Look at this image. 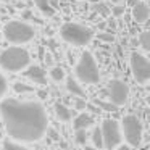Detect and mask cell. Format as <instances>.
Wrapping results in <instances>:
<instances>
[{
    "instance_id": "1",
    "label": "cell",
    "mask_w": 150,
    "mask_h": 150,
    "mask_svg": "<svg viewBox=\"0 0 150 150\" xmlns=\"http://www.w3.org/2000/svg\"><path fill=\"white\" fill-rule=\"evenodd\" d=\"M0 115L10 137L23 142H36L47 131L45 110L37 102L5 98L0 102Z\"/></svg>"
},
{
    "instance_id": "2",
    "label": "cell",
    "mask_w": 150,
    "mask_h": 150,
    "mask_svg": "<svg viewBox=\"0 0 150 150\" xmlns=\"http://www.w3.org/2000/svg\"><path fill=\"white\" fill-rule=\"evenodd\" d=\"M29 60L31 57L28 50L21 49V47H8L0 53V66L11 73L21 71L23 68H26L29 65Z\"/></svg>"
},
{
    "instance_id": "3",
    "label": "cell",
    "mask_w": 150,
    "mask_h": 150,
    "mask_svg": "<svg viewBox=\"0 0 150 150\" xmlns=\"http://www.w3.org/2000/svg\"><path fill=\"white\" fill-rule=\"evenodd\" d=\"M76 78L79 81L86 82V84H95L100 79V73H98V66L95 63L92 53L84 52L79 58L78 65H76Z\"/></svg>"
},
{
    "instance_id": "4",
    "label": "cell",
    "mask_w": 150,
    "mask_h": 150,
    "mask_svg": "<svg viewBox=\"0 0 150 150\" xmlns=\"http://www.w3.org/2000/svg\"><path fill=\"white\" fill-rule=\"evenodd\" d=\"M60 34H62V37L66 42L73 44V45H87L91 42L92 36H94L92 29L82 26V24H78V23L63 24Z\"/></svg>"
},
{
    "instance_id": "5",
    "label": "cell",
    "mask_w": 150,
    "mask_h": 150,
    "mask_svg": "<svg viewBox=\"0 0 150 150\" xmlns=\"http://www.w3.org/2000/svg\"><path fill=\"white\" fill-rule=\"evenodd\" d=\"M5 37L13 44H24L29 42L34 37V29L28 23L23 21H10L5 24Z\"/></svg>"
},
{
    "instance_id": "6",
    "label": "cell",
    "mask_w": 150,
    "mask_h": 150,
    "mask_svg": "<svg viewBox=\"0 0 150 150\" xmlns=\"http://www.w3.org/2000/svg\"><path fill=\"white\" fill-rule=\"evenodd\" d=\"M123 131H124V137L126 142L132 147H139L142 142V123L139 121V118L134 115H126L123 118Z\"/></svg>"
},
{
    "instance_id": "7",
    "label": "cell",
    "mask_w": 150,
    "mask_h": 150,
    "mask_svg": "<svg viewBox=\"0 0 150 150\" xmlns=\"http://www.w3.org/2000/svg\"><path fill=\"white\" fill-rule=\"evenodd\" d=\"M102 140H103V147L108 150L115 149L120 145L121 142V131H120V124L115 120H105L102 123Z\"/></svg>"
},
{
    "instance_id": "8",
    "label": "cell",
    "mask_w": 150,
    "mask_h": 150,
    "mask_svg": "<svg viewBox=\"0 0 150 150\" xmlns=\"http://www.w3.org/2000/svg\"><path fill=\"white\" fill-rule=\"evenodd\" d=\"M131 71L139 84H145L150 79V62L144 55L134 52L131 55Z\"/></svg>"
},
{
    "instance_id": "9",
    "label": "cell",
    "mask_w": 150,
    "mask_h": 150,
    "mask_svg": "<svg viewBox=\"0 0 150 150\" xmlns=\"http://www.w3.org/2000/svg\"><path fill=\"white\" fill-rule=\"evenodd\" d=\"M129 95V87L124 84L123 81H111L108 86V97H110L111 103H115L116 107L124 105Z\"/></svg>"
},
{
    "instance_id": "10",
    "label": "cell",
    "mask_w": 150,
    "mask_h": 150,
    "mask_svg": "<svg viewBox=\"0 0 150 150\" xmlns=\"http://www.w3.org/2000/svg\"><path fill=\"white\" fill-rule=\"evenodd\" d=\"M26 78H29L31 81H34L36 84H40V86H45L47 84V76H45V71H44L40 66H29L26 71Z\"/></svg>"
},
{
    "instance_id": "11",
    "label": "cell",
    "mask_w": 150,
    "mask_h": 150,
    "mask_svg": "<svg viewBox=\"0 0 150 150\" xmlns=\"http://www.w3.org/2000/svg\"><path fill=\"white\" fill-rule=\"evenodd\" d=\"M149 16H150V10H149V7H147V4L137 2V4L132 7L134 21H137V23H145V21L149 20Z\"/></svg>"
},
{
    "instance_id": "12",
    "label": "cell",
    "mask_w": 150,
    "mask_h": 150,
    "mask_svg": "<svg viewBox=\"0 0 150 150\" xmlns=\"http://www.w3.org/2000/svg\"><path fill=\"white\" fill-rule=\"evenodd\" d=\"M94 124V118L87 113H79L74 118V129H86Z\"/></svg>"
},
{
    "instance_id": "13",
    "label": "cell",
    "mask_w": 150,
    "mask_h": 150,
    "mask_svg": "<svg viewBox=\"0 0 150 150\" xmlns=\"http://www.w3.org/2000/svg\"><path fill=\"white\" fill-rule=\"evenodd\" d=\"M66 89H68L73 95H76V97H84L86 95V92L82 91V87L79 86V82L76 81L73 76H68V78H66Z\"/></svg>"
},
{
    "instance_id": "14",
    "label": "cell",
    "mask_w": 150,
    "mask_h": 150,
    "mask_svg": "<svg viewBox=\"0 0 150 150\" xmlns=\"http://www.w3.org/2000/svg\"><path fill=\"white\" fill-rule=\"evenodd\" d=\"M55 113H57V118H58L60 121H69L71 120V110H69L68 107H65L63 103H55Z\"/></svg>"
},
{
    "instance_id": "15",
    "label": "cell",
    "mask_w": 150,
    "mask_h": 150,
    "mask_svg": "<svg viewBox=\"0 0 150 150\" xmlns=\"http://www.w3.org/2000/svg\"><path fill=\"white\" fill-rule=\"evenodd\" d=\"M34 4L37 5V8H39L42 13L49 15V16H52V15L55 13V10H53L52 4H50V0H34Z\"/></svg>"
},
{
    "instance_id": "16",
    "label": "cell",
    "mask_w": 150,
    "mask_h": 150,
    "mask_svg": "<svg viewBox=\"0 0 150 150\" xmlns=\"http://www.w3.org/2000/svg\"><path fill=\"white\" fill-rule=\"evenodd\" d=\"M92 144H94L95 149H103V140H102V131L100 127H95L94 131H92Z\"/></svg>"
},
{
    "instance_id": "17",
    "label": "cell",
    "mask_w": 150,
    "mask_h": 150,
    "mask_svg": "<svg viewBox=\"0 0 150 150\" xmlns=\"http://www.w3.org/2000/svg\"><path fill=\"white\" fill-rule=\"evenodd\" d=\"M50 78H52L55 82H62L63 79H65V71H63V68H60V66L52 68V71H50Z\"/></svg>"
},
{
    "instance_id": "18",
    "label": "cell",
    "mask_w": 150,
    "mask_h": 150,
    "mask_svg": "<svg viewBox=\"0 0 150 150\" xmlns=\"http://www.w3.org/2000/svg\"><path fill=\"white\" fill-rule=\"evenodd\" d=\"M139 40H140V45H142L144 50H150V33L145 31L139 36Z\"/></svg>"
},
{
    "instance_id": "19",
    "label": "cell",
    "mask_w": 150,
    "mask_h": 150,
    "mask_svg": "<svg viewBox=\"0 0 150 150\" xmlns=\"http://www.w3.org/2000/svg\"><path fill=\"white\" fill-rule=\"evenodd\" d=\"M13 91H16V92H33L34 91V87H31V86H28V84H23V82H15L13 84Z\"/></svg>"
},
{
    "instance_id": "20",
    "label": "cell",
    "mask_w": 150,
    "mask_h": 150,
    "mask_svg": "<svg viewBox=\"0 0 150 150\" xmlns=\"http://www.w3.org/2000/svg\"><path fill=\"white\" fill-rule=\"evenodd\" d=\"M86 140H87V132H86V129H76V142H78L79 145H84Z\"/></svg>"
},
{
    "instance_id": "21",
    "label": "cell",
    "mask_w": 150,
    "mask_h": 150,
    "mask_svg": "<svg viewBox=\"0 0 150 150\" xmlns=\"http://www.w3.org/2000/svg\"><path fill=\"white\" fill-rule=\"evenodd\" d=\"M2 150H28V149H24V147L18 145L15 142H10V140H5L4 145H2Z\"/></svg>"
},
{
    "instance_id": "22",
    "label": "cell",
    "mask_w": 150,
    "mask_h": 150,
    "mask_svg": "<svg viewBox=\"0 0 150 150\" xmlns=\"http://www.w3.org/2000/svg\"><path fill=\"white\" fill-rule=\"evenodd\" d=\"M95 103H98V107H102L107 111H116V108H118L115 103H108V102H103V100H97Z\"/></svg>"
},
{
    "instance_id": "23",
    "label": "cell",
    "mask_w": 150,
    "mask_h": 150,
    "mask_svg": "<svg viewBox=\"0 0 150 150\" xmlns=\"http://www.w3.org/2000/svg\"><path fill=\"white\" fill-rule=\"evenodd\" d=\"M94 10H95V11H98V13H100L102 16H108V15H110V10H108V7H107V5H103V4L94 5Z\"/></svg>"
},
{
    "instance_id": "24",
    "label": "cell",
    "mask_w": 150,
    "mask_h": 150,
    "mask_svg": "<svg viewBox=\"0 0 150 150\" xmlns=\"http://www.w3.org/2000/svg\"><path fill=\"white\" fill-rule=\"evenodd\" d=\"M98 39L105 40V42H113L115 36H113V34H108V33H98Z\"/></svg>"
},
{
    "instance_id": "25",
    "label": "cell",
    "mask_w": 150,
    "mask_h": 150,
    "mask_svg": "<svg viewBox=\"0 0 150 150\" xmlns=\"http://www.w3.org/2000/svg\"><path fill=\"white\" fill-rule=\"evenodd\" d=\"M5 91H7V81H5L4 76L0 74V97L5 94Z\"/></svg>"
},
{
    "instance_id": "26",
    "label": "cell",
    "mask_w": 150,
    "mask_h": 150,
    "mask_svg": "<svg viewBox=\"0 0 150 150\" xmlns=\"http://www.w3.org/2000/svg\"><path fill=\"white\" fill-rule=\"evenodd\" d=\"M74 103H76V105H74V107H76V108H78V110H84V108H86V107H87V105H86V100H82V97H79V98H78V100H76V102H74Z\"/></svg>"
},
{
    "instance_id": "27",
    "label": "cell",
    "mask_w": 150,
    "mask_h": 150,
    "mask_svg": "<svg viewBox=\"0 0 150 150\" xmlns=\"http://www.w3.org/2000/svg\"><path fill=\"white\" fill-rule=\"evenodd\" d=\"M111 13H113V16L120 18L121 15L124 13V7H115V8H113V11H111Z\"/></svg>"
},
{
    "instance_id": "28",
    "label": "cell",
    "mask_w": 150,
    "mask_h": 150,
    "mask_svg": "<svg viewBox=\"0 0 150 150\" xmlns=\"http://www.w3.org/2000/svg\"><path fill=\"white\" fill-rule=\"evenodd\" d=\"M45 132H49V136L52 137V139H55V140H60V136L57 134V131L55 129H52V127H47V131Z\"/></svg>"
},
{
    "instance_id": "29",
    "label": "cell",
    "mask_w": 150,
    "mask_h": 150,
    "mask_svg": "<svg viewBox=\"0 0 150 150\" xmlns=\"http://www.w3.org/2000/svg\"><path fill=\"white\" fill-rule=\"evenodd\" d=\"M39 95H40L42 98H45V97H47V92H45V91H40V92H39Z\"/></svg>"
},
{
    "instance_id": "30",
    "label": "cell",
    "mask_w": 150,
    "mask_h": 150,
    "mask_svg": "<svg viewBox=\"0 0 150 150\" xmlns=\"http://www.w3.org/2000/svg\"><path fill=\"white\" fill-rule=\"evenodd\" d=\"M118 150H131L129 147H126V145H120L118 147Z\"/></svg>"
},
{
    "instance_id": "31",
    "label": "cell",
    "mask_w": 150,
    "mask_h": 150,
    "mask_svg": "<svg viewBox=\"0 0 150 150\" xmlns=\"http://www.w3.org/2000/svg\"><path fill=\"white\" fill-rule=\"evenodd\" d=\"M129 4H131V5H132V7H134V5L137 4V0H129Z\"/></svg>"
},
{
    "instance_id": "32",
    "label": "cell",
    "mask_w": 150,
    "mask_h": 150,
    "mask_svg": "<svg viewBox=\"0 0 150 150\" xmlns=\"http://www.w3.org/2000/svg\"><path fill=\"white\" fill-rule=\"evenodd\" d=\"M111 2H115V4H120V2H123V0H111Z\"/></svg>"
},
{
    "instance_id": "33",
    "label": "cell",
    "mask_w": 150,
    "mask_h": 150,
    "mask_svg": "<svg viewBox=\"0 0 150 150\" xmlns=\"http://www.w3.org/2000/svg\"><path fill=\"white\" fill-rule=\"evenodd\" d=\"M86 150H97V149H86Z\"/></svg>"
},
{
    "instance_id": "34",
    "label": "cell",
    "mask_w": 150,
    "mask_h": 150,
    "mask_svg": "<svg viewBox=\"0 0 150 150\" xmlns=\"http://www.w3.org/2000/svg\"><path fill=\"white\" fill-rule=\"evenodd\" d=\"M0 39H2V34H0Z\"/></svg>"
}]
</instances>
